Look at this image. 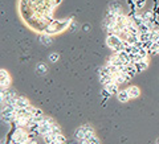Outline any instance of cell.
I'll list each match as a JSON object with an SVG mask.
<instances>
[{
	"instance_id": "obj_1",
	"label": "cell",
	"mask_w": 159,
	"mask_h": 144,
	"mask_svg": "<svg viewBox=\"0 0 159 144\" xmlns=\"http://www.w3.org/2000/svg\"><path fill=\"white\" fill-rule=\"evenodd\" d=\"M122 44V38L118 36V34H107L106 37V45L114 50V49H117L118 46H121Z\"/></svg>"
},
{
	"instance_id": "obj_2",
	"label": "cell",
	"mask_w": 159,
	"mask_h": 144,
	"mask_svg": "<svg viewBox=\"0 0 159 144\" xmlns=\"http://www.w3.org/2000/svg\"><path fill=\"white\" fill-rule=\"evenodd\" d=\"M11 83H12V78L9 76V73L7 70H4V69H2L0 70V87L8 89L11 86Z\"/></svg>"
},
{
	"instance_id": "obj_3",
	"label": "cell",
	"mask_w": 159,
	"mask_h": 144,
	"mask_svg": "<svg viewBox=\"0 0 159 144\" xmlns=\"http://www.w3.org/2000/svg\"><path fill=\"white\" fill-rule=\"evenodd\" d=\"M117 99L119 102H122V103H126L130 101V95H129V93H127V89H122V90H119L118 94H117Z\"/></svg>"
},
{
	"instance_id": "obj_4",
	"label": "cell",
	"mask_w": 159,
	"mask_h": 144,
	"mask_svg": "<svg viewBox=\"0 0 159 144\" xmlns=\"http://www.w3.org/2000/svg\"><path fill=\"white\" fill-rule=\"evenodd\" d=\"M28 106H31V102H29L25 97L19 95L16 98V108H27Z\"/></svg>"
},
{
	"instance_id": "obj_5",
	"label": "cell",
	"mask_w": 159,
	"mask_h": 144,
	"mask_svg": "<svg viewBox=\"0 0 159 144\" xmlns=\"http://www.w3.org/2000/svg\"><path fill=\"white\" fill-rule=\"evenodd\" d=\"M127 93H129V95H130L131 99H135V98H138L139 95H141V89H139L138 86L131 85V86L127 87Z\"/></svg>"
},
{
	"instance_id": "obj_6",
	"label": "cell",
	"mask_w": 159,
	"mask_h": 144,
	"mask_svg": "<svg viewBox=\"0 0 159 144\" xmlns=\"http://www.w3.org/2000/svg\"><path fill=\"white\" fill-rule=\"evenodd\" d=\"M118 86H119V85H117V83L114 82V81H111V82H109L107 85H105V89L111 94V95H117L118 91H119V87H118Z\"/></svg>"
},
{
	"instance_id": "obj_7",
	"label": "cell",
	"mask_w": 159,
	"mask_h": 144,
	"mask_svg": "<svg viewBox=\"0 0 159 144\" xmlns=\"http://www.w3.org/2000/svg\"><path fill=\"white\" fill-rule=\"evenodd\" d=\"M73 136H74V139H76L77 142L82 140V139H85V131H84L82 126H81V127H78V128H76V130H74V133H73Z\"/></svg>"
},
{
	"instance_id": "obj_8",
	"label": "cell",
	"mask_w": 159,
	"mask_h": 144,
	"mask_svg": "<svg viewBox=\"0 0 159 144\" xmlns=\"http://www.w3.org/2000/svg\"><path fill=\"white\" fill-rule=\"evenodd\" d=\"M134 65H135L138 73H141V72L146 70V69L148 68V58H147V59H142V61H139V62H137V63H134Z\"/></svg>"
},
{
	"instance_id": "obj_9",
	"label": "cell",
	"mask_w": 159,
	"mask_h": 144,
	"mask_svg": "<svg viewBox=\"0 0 159 144\" xmlns=\"http://www.w3.org/2000/svg\"><path fill=\"white\" fill-rule=\"evenodd\" d=\"M117 56H118L119 58H121V59H122V61H123V62H125V63H126V65H127V63H130V54H129L127 52H125V50H122V52H119V53H117Z\"/></svg>"
},
{
	"instance_id": "obj_10",
	"label": "cell",
	"mask_w": 159,
	"mask_h": 144,
	"mask_svg": "<svg viewBox=\"0 0 159 144\" xmlns=\"http://www.w3.org/2000/svg\"><path fill=\"white\" fill-rule=\"evenodd\" d=\"M40 41H41L43 45H45V46H49L52 44V38L49 37V34H45L44 33L41 37H40Z\"/></svg>"
},
{
	"instance_id": "obj_11",
	"label": "cell",
	"mask_w": 159,
	"mask_h": 144,
	"mask_svg": "<svg viewBox=\"0 0 159 144\" xmlns=\"http://www.w3.org/2000/svg\"><path fill=\"white\" fill-rule=\"evenodd\" d=\"M47 70H48V68L44 65V63H37V68H36L37 74H40V76H44V74L47 73Z\"/></svg>"
},
{
	"instance_id": "obj_12",
	"label": "cell",
	"mask_w": 159,
	"mask_h": 144,
	"mask_svg": "<svg viewBox=\"0 0 159 144\" xmlns=\"http://www.w3.org/2000/svg\"><path fill=\"white\" fill-rule=\"evenodd\" d=\"M82 128H84V131H85V135H86V133H92V135H96V131H94V128H93L90 124H84Z\"/></svg>"
},
{
	"instance_id": "obj_13",
	"label": "cell",
	"mask_w": 159,
	"mask_h": 144,
	"mask_svg": "<svg viewBox=\"0 0 159 144\" xmlns=\"http://www.w3.org/2000/svg\"><path fill=\"white\" fill-rule=\"evenodd\" d=\"M138 29H139V32L141 33H150V27L147 25V23H145V24H142V25H139L138 27Z\"/></svg>"
},
{
	"instance_id": "obj_14",
	"label": "cell",
	"mask_w": 159,
	"mask_h": 144,
	"mask_svg": "<svg viewBox=\"0 0 159 144\" xmlns=\"http://www.w3.org/2000/svg\"><path fill=\"white\" fill-rule=\"evenodd\" d=\"M51 133H53V135H60V133H62V132H61V127H60L57 123H54L53 127H52Z\"/></svg>"
},
{
	"instance_id": "obj_15",
	"label": "cell",
	"mask_w": 159,
	"mask_h": 144,
	"mask_svg": "<svg viewBox=\"0 0 159 144\" xmlns=\"http://www.w3.org/2000/svg\"><path fill=\"white\" fill-rule=\"evenodd\" d=\"M58 58H60L58 53H51V54H49V61H51L52 63L57 62V61H58Z\"/></svg>"
},
{
	"instance_id": "obj_16",
	"label": "cell",
	"mask_w": 159,
	"mask_h": 144,
	"mask_svg": "<svg viewBox=\"0 0 159 144\" xmlns=\"http://www.w3.org/2000/svg\"><path fill=\"white\" fill-rule=\"evenodd\" d=\"M150 40V36H148V33H139V41L142 42H146Z\"/></svg>"
},
{
	"instance_id": "obj_17",
	"label": "cell",
	"mask_w": 159,
	"mask_h": 144,
	"mask_svg": "<svg viewBox=\"0 0 159 144\" xmlns=\"http://www.w3.org/2000/svg\"><path fill=\"white\" fill-rule=\"evenodd\" d=\"M89 144H101V142H99V139L97 135H94L90 140H89Z\"/></svg>"
},
{
	"instance_id": "obj_18",
	"label": "cell",
	"mask_w": 159,
	"mask_h": 144,
	"mask_svg": "<svg viewBox=\"0 0 159 144\" xmlns=\"http://www.w3.org/2000/svg\"><path fill=\"white\" fill-rule=\"evenodd\" d=\"M145 6H146V0H137V8L138 9H142Z\"/></svg>"
},
{
	"instance_id": "obj_19",
	"label": "cell",
	"mask_w": 159,
	"mask_h": 144,
	"mask_svg": "<svg viewBox=\"0 0 159 144\" xmlns=\"http://www.w3.org/2000/svg\"><path fill=\"white\" fill-rule=\"evenodd\" d=\"M102 97H103V99H107V98H110V97H111V94L109 93L105 87H103V90H102Z\"/></svg>"
},
{
	"instance_id": "obj_20",
	"label": "cell",
	"mask_w": 159,
	"mask_h": 144,
	"mask_svg": "<svg viewBox=\"0 0 159 144\" xmlns=\"http://www.w3.org/2000/svg\"><path fill=\"white\" fill-rule=\"evenodd\" d=\"M152 44H154V41H151V40H148V41L143 42V48H145V49H150V48L152 46Z\"/></svg>"
},
{
	"instance_id": "obj_21",
	"label": "cell",
	"mask_w": 159,
	"mask_h": 144,
	"mask_svg": "<svg viewBox=\"0 0 159 144\" xmlns=\"http://www.w3.org/2000/svg\"><path fill=\"white\" fill-rule=\"evenodd\" d=\"M65 140H66V139H65V136H64L62 133L57 135V142H58V143H64V144H65Z\"/></svg>"
},
{
	"instance_id": "obj_22",
	"label": "cell",
	"mask_w": 159,
	"mask_h": 144,
	"mask_svg": "<svg viewBox=\"0 0 159 144\" xmlns=\"http://www.w3.org/2000/svg\"><path fill=\"white\" fill-rule=\"evenodd\" d=\"M152 11H154V13H155L157 16H159V6H155V8H152Z\"/></svg>"
},
{
	"instance_id": "obj_23",
	"label": "cell",
	"mask_w": 159,
	"mask_h": 144,
	"mask_svg": "<svg viewBox=\"0 0 159 144\" xmlns=\"http://www.w3.org/2000/svg\"><path fill=\"white\" fill-rule=\"evenodd\" d=\"M25 144H37V143H36V140H34L33 137H31V139H29V140H28Z\"/></svg>"
},
{
	"instance_id": "obj_24",
	"label": "cell",
	"mask_w": 159,
	"mask_h": 144,
	"mask_svg": "<svg viewBox=\"0 0 159 144\" xmlns=\"http://www.w3.org/2000/svg\"><path fill=\"white\" fill-rule=\"evenodd\" d=\"M77 28V24L76 23H73V25H72V28L70 27H69V29H70V31H74V29H76Z\"/></svg>"
},
{
	"instance_id": "obj_25",
	"label": "cell",
	"mask_w": 159,
	"mask_h": 144,
	"mask_svg": "<svg viewBox=\"0 0 159 144\" xmlns=\"http://www.w3.org/2000/svg\"><path fill=\"white\" fill-rule=\"evenodd\" d=\"M157 144H159V139H158V140H157Z\"/></svg>"
}]
</instances>
